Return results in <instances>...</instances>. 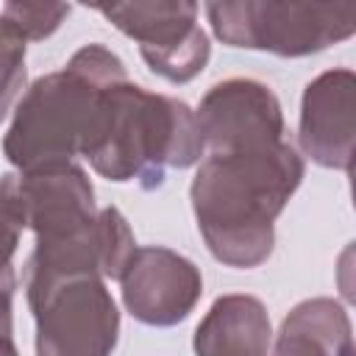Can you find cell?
<instances>
[{"label":"cell","instance_id":"cell-1","mask_svg":"<svg viewBox=\"0 0 356 356\" xmlns=\"http://www.w3.org/2000/svg\"><path fill=\"white\" fill-rule=\"evenodd\" d=\"M303 172V156L289 142L203 156L189 200L209 253L236 270L264 264L275 248V220Z\"/></svg>","mask_w":356,"mask_h":356},{"label":"cell","instance_id":"cell-2","mask_svg":"<svg viewBox=\"0 0 356 356\" xmlns=\"http://www.w3.org/2000/svg\"><path fill=\"white\" fill-rule=\"evenodd\" d=\"M206 147L195 111L170 95L147 92L131 81L108 86L92 111L81 156L114 184L136 181L145 192L164 184L167 170H186Z\"/></svg>","mask_w":356,"mask_h":356},{"label":"cell","instance_id":"cell-3","mask_svg":"<svg viewBox=\"0 0 356 356\" xmlns=\"http://www.w3.org/2000/svg\"><path fill=\"white\" fill-rule=\"evenodd\" d=\"M122 81H128L125 64L106 44L75 50L61 70L36 78L17 100L3 136L6 161L17 172L70 164L81 156L97 97Z\"/></svg>","mask_w":356,"mask_h":356},{"label":"cell","instance_id":"cell-4","mask_svg":"<svg viewBox=\"0 0 356 356\" xmlns=\"http://www.w3.org/2000/svg\"><path fill=\"white\" fill-rule=\"evenodd\" d=\"M214 36L228 47L264 50L281 58L323 53L356 33V6L236 0L203 6Z\"/></svg>","mask_w":356,"mask_h":356},{"label":"cell","instance_id":"cell-5","mask_svg":"<svg viewBox=\"0 0 356 356\" xmlns=\"http://www.w3.org/2000/svg\"><path fill=\"white\" fill-rule=\"evenodd\" d=\"M36 320V356H111L120 309L100 275H67L25 289Z\"/></svg>","mask_w":356,"mask_h":356},{"label":"cell","instance_id":"cell-6","mask_svg":"<svg viewBox=\"0 0 356 356\" xmlns=\"http://www.w3.org/2000/svg\"><path fill=\"white\" fill-rule=\"evenodd\" d=\"M120 33L139 42L147 70L170 83L195 81L209 58V33L197 25V6L186 0H147L97 6Z\"/></svg>","mask_w":356,"mask_h":356},{"label":"cell","instance_id":"cell-7","mask_svg":"<svg viewBox=\"0 0 356 356\" xmlns=\"http://www.w3.org/2000/svg\"><path fill=\"white\" fill-rule=\"evenodd\" d=\"M195 122L209 153L250 150L284 142V111L275 92L253 78L214 83L195 108Z\"/></svg>","mask_w":356,"mask_h":356},{"label":"cell","instance_id":"cell-8","mask_svg":"<svg viewBox=\"0 0 356 356\" xmlns=\"http://www.w3.org/2000/svg\"><path fill=\"white\" fill-rule=\"evenodd\" d=\"M120 295L136 323L172 328L195 312L203 295V275L197 264L178 250L145 245L128 259L120 275Z\"/></svg>","mask_w":356,"mask_h":356},{"label":"cell","instance_id":"cell-9","mask_svg":"<svg viewBox=\"0 0 356 356\" xmlns=\"http://www.w3.org/2000/svg\"><path fill=\"white\" fill-rule=\"evenodd\" d=\"M136 248L139 245L125 214L117 206H106L78 234L36 242L25 261L22 284L28 289L67 275H100L103 281H120Z\"/></svg>","mask_w":356,"mask_h":356},{"label":"cell","instance_id":"cell-10","mask_svg":"<svg viewBox=\"0 0 356 356\" xmlns=\"http://www.w3.org/2000/svg\"><path fill=\"white\" fill-rule=\"evenodd\" d=\"M0 189L11 197L36 242L78 234L97 214L92 181L75 161L31 172H6L0 175Z\"/></svg>","mask_w":356,"mask_h":356},{"label":"cell","instance_id":"cell-11","mask_svg":"<svg viewBox=\"0 0 356 356\" xmlns=\"http://www.w3.org/2000/svg\"><path fill=\"white\" fill-rule=\"evenodd\" d=\"M356 75L348 67L325 70L306 83L300 97V150L325 170L350 172L356 136Z\"/></svg>","mask_w":356,"mask_h":356},{"label":"cell","instance_id":"cell-12","mask_svg":"<svg viewBox=\"0 0 356 356\" xmlns=\"http://www.w3.org/2000/svg\"><path fill=\"white\" fill-rule=\"evenodd\" d=\"M273 323L256 295H220L192 334L195 356H267Z\"/></svg>","mask_w":356,"mask_h":356},{"label":"cell","instance_id":"cell-13","mask_svg":"<svg viewBox=\"0 0 356 356\" xmlns=\"http://www.w3.org/2000/svg\"><path fill=\"white\" fill-rule=\"evenodd\" d=\"M267 356H353V325L334 298H309L289 309Z\"/></svg>","mask_w":356,"mask_h":356},{"label":"cell","instance_id":"cell-14","mask_svg":"<svg viewBox=\"0 0 356 356\" xmlns=\"http://www.w3.org/2000/svg\"><path fill=\"white\" fill-rule=\"evenodd\" d=\"M25 50L28 42L0 14V122L8 117L14 100L25 89Z\"/></svg>","mask_w":356,"mask_h":356},{"label":"cell","instance_id":"cell-15","mask_svg":"<svg viewBox=\"0 0 356 356\" xmlns=\"http://www.w3.org/2000/svg\"><path fill=\"white\" fill-rule=\"evenodd\" d=\"M72 6L67 3H6L0 14L6 22L25 39V42H42L53 36L61 22L70 17Z\"/></svg>","mask_w":356,"mask_h":356},{"label":"cell","instance_id":"cell-16","mask_svg":"<svg viewBox=\"0 0 356 356\" xmlns=\"http://www.w3.org/2000/svg\"><path fill=\"white\" fill-rule=\"evenodd\" d=\"M22 231H25V222H22L17 206L0 189V264H14V253H17Z\"/></svg>","mask_w":356,"mask_h":356},{"label":"cell","instance_id":"cell-17","mask_svg":"<svg viewBox=\"0 0 356 356\" xmlns=\"http://www.w3.org/2000/svg\"><path fill=\"white\" fill-rule=\"evenodd\" d=\"M14 289H17L14 264H0V334H11L14 331V317H11Z\"/></svg>","mask_w":356,"mask_h":356},{"label":"cell","instance_id":"cell-18","mask_svg":"<svg viewBox=\"0 0 356 356\" xmlns=\"http://www.w3.org/2000/svg\"><path fill=\"white\" fill-rule=\"evenodd\" d=\"M0 356H19L11 334H0Z\"/></svg>","mask_w":356,"mask_h":356}]
</instances>
